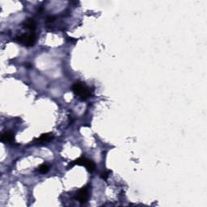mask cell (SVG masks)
I'll return each mask as SVG.
<instances>
[{
    "label": "cell",
    "mask_w": 207,
    "mask_h": 207,
    "mask_svg": "<svg viewBox=\"0 0 207 207\" xmlns=\"http://www.w3.org/2000/svg\"><path fill=\"white\" fill-rule=\"evenodd\" d=\"M72 90L74 93L77 96H79L81 100H87L91 96V89L83 83L77 82L75 83L72 86Z\"/></svg>",
    "instance_id": "obj_1"
},
{
    "label": "cell",
    "mask_w": 207,
    "mask_h": 207,
    "mask_svg": "<svg viewBox=\"0 0 207 207\" xmlns=\"http://www.w3.org/2000/svg\"><path fill=\"white\" fill-rule=\"evenodd\" d=\"M17 41L20 44L24 45L25 46H33L36 42V36L34 33L29 34V35L23 34L17 37Z\"/></svg>",
    "instance_id": "obj_2"
},
{
    "label": "cell",
    "mask_w": 207,
    "mask_h": 207,
    "mask_svg": "<svg viewBox=\"0 0 207 207\" xmlns=\"http://www.w3.org/2000/svg\"><path fill=\"white\" fill-rule=\"evenodd\" d=\"M88 197H89V188L84 186L79 190L75 196V199L80 203H85L88 200Z\"/></svg>",
    "instance_id": "obj_3"
},
{
    "label": "cell",
    "mask_w": 207,
    "mask_h": 207,
    "mask_svg": "<svg viewBox=\"0 0 207 207\" xmlns=\"http://www.w3.org/2000/svg\"><path fill=\"white\" fill-rule=\"evenodd\" d=\"M54 138V135L52 133H46V134H43L40 136V137L37 138V142L42 144V143H47V142H50L52 139Z\"/></svg>",
    "instance_id": "obj_4"
},
{
    "label": "cell",
    "mask_w": 207,
    "mask_h": 207,
    "mask_svg": "<svg viewBox=\"0 0 207 207\" xmlns=\"http://www.w3.org/2000/svg\"><path fill=\"white\" fill-rule=\"evenodd\" d=\"M15 139V134L12 132L8 131V132L3 133L1 137V141L4 143L7 142H11Z\"/></svg>",
    "instance_id": "obj_5"
},
{
    "label": "cell",
    "mask_w": 207,
    "mask_h": 207,
    "mask_svg": "<svg viewBox=\"0 0 207 207\" xmlns=\"http://www.w3.org/2000/svg\"><path fill=\"white\" fill-rule=\"evenodd\" d=\"M83 166H85L87 170L88 171H90V172H92L96 169V164H95V163L92 160L88 159H85V162H84Z\"/></svg>",
    "instance_id": "obj_6"
},
{
    "label": "cell",
    "mask_w": 207,
    "mask_h": 207,
    "mask_svg": "<svg viewBox=\"0 0 207 207\" xmlns=\"http://www.w3.org/2000/svg\"><path fill=\"white\" fill-rule=\"evenodd\" d=\"M23 26H24V28L29 29V30H34L36 29V23L32 19H28L23 23Z\"/></svg>",
    "instance_id": "obj_7"
},
{
    "label": "cell",
    "mask_w": 207,
    "mask_h": 207,
    "mask_svg": "<svg viewBox=\"0 0 207 207\" xmlns=\"http://www.w3.org/2000/svg\"><path fill=\"white\" fill-rule=\"evenodd\" d=\"M49 170V167L47 164H42V165L40 166L39 168V171L42 174L47 173Z\"/></svg>",
    "instance_id": "obj_8"
},
{
    "label": "cell",
    "mask_w": 207,
    "mask_h": 207,
    "mask_svg": "<svg viewBox=\"0 0 207 207\" xmlns=\"http://www.w3.org/2000/svg\"><path fill=\"white\" fill-rule=\"evenodd\" d=\"M108 177H109V172H108V171L102 173V178H103L104 180H107Z\"/></svg>",
    "instance_id": "obj_9"
},
{
    "label": "cell",
    "mask_w": 207,
    "mask_h": 207,
    "mask_svg": "<svg viewBox=\"0 0 207 207\" xmlns=\"http://www.w3.org/2000/svg\"><path fill=\"white\" fill-rule=\"evenodd\" d=\"M54 20H55L54 16H49V17L47 18V21H48V22H53V21H54Z\"/></svg>",
    "instance_id": "obj_10"
},
{
    "label": "cell",
    "mask_w": 207,
    "mask_h": 207,
    "mask_svg": "<svg viewBox=\"0 0 207 207\" xmlns=\"http://www.w3.org/2000/svg\"><path fill=\"white\" fill-rule=\"evenodd\" d=\"M25 66H27V67H31V66H30V64L29 63H25Z\"/></svg>",
    "instance_id": "obj_11"
}]
</instances>
